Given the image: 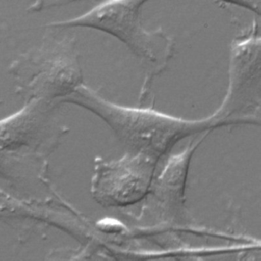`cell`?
<instances>
[{
    "mask_svg": "<svg viewBox=\"0 0 261 261\" xmlns=\"http://www.w3.org/2000/svg\"><path fill=\"white\" fill-rule=\"evenodd\" d=\"M229 84L221 107L213 117L228 123H259L260 108V34L253 21L230 44Z\"/></svg>",
    "mask_w": 261,
    "mask_h": 261,
    "instance_id": "5b68a950",
    "label": "cell"
},
{
    "mask_svg": "<svg viewBox=\"0 0 261 261\" xmlns=\"http://www.w3.org/2000/svg\"><path fill=\"white\" fill-rule=\"evenodd\" d=\"M158 160L126 152L116 160L97 157L91 180L93 198L105 207L133 205L147 196Z\"/></svg>",
    "mask_w": 261,
    "mask_h": 261,
    "instance_id": "8992f818",
    "label": "cell"
},
{
    "mask_svg": "<svg viewBox=\"0 0 261 261\" xmlns=\"http://www.w3.org/2000/svg\"><path fill=\"white\" fill-rule=\"evenodd\" d=\"M18 219H20L19 216L8 205L4 203H0V220L8 223V221L18 220Z\"/></svg>",
    "mask_w": 261,
    "mask_h": 261,
    "instance_id": "9c48e42d",
    "label": "cell"
},
{
    "mask_svg": "<svg viewBox=\"0 0 261 261\" xmlns=\"http://www.w3.org/2000/svg\"><path fill=\"white\" fill-rule=\"evenodd\" d=\"M60 103H71L99 116L129 153H141L159 160L179 140L221 126L214 117L188 120L151 107H128L109 102L82 84Z\"/></svg>",
    "mask_w": 261,
    "mask_h": 261,
    "instance_id": "6da1fadb",
    "label": "cell"
},
{
    "mask_svg": "<svg viewBox=\"0 0 261 261\" xmlns=\"http://www.w3.org/2000/svg\"><path fill=\"white\" fill-rule=\"evenodd\" d=\"M56 106L31 99L0 119V179L14 186L53 152L65 133L54 117Z\"/></svg>",
    "mask_w": 261,
    "mask_h": 261,
    "instance_id": "7a4b0ae2",
    "label": "cell"
},
{
    "mask_svg": "<svg viewBox=\"0 0 261 261\" xmlns=\"http://www.w3.org/2000/svg\"><path fill=\"white\" fill-rule=\"evenodd\" d=\"M8 72L14 92L24 101L41 99L59 104L83 84L75 40L69 37L48 39L20 54L10 63Z\"/></svg>",
    "mask_w": 261,
    "mask_h": 261,
    "instance_id": "277c9868",
    "label": "cell"
},
{
    "mask_svg": "<svg viewBox=\"0 0 261 261\" xmlns=\"http://www.w3.org/2000/svg\"><path fill=\"white\" fill-rule=\"evenodd\" d=\"M202 142H192L181 153L171 156L157 177L154 186L151 185L148 193L156 200L160 208L168 215L178 214L185 202V185L194 151Z\"/></svg>",
    "mask_w": 261,
    "mask_h": 261,
    "instance_id": "52a82bcc",
    "label": "cell"
},
{
    "mask_svg": "<svg viewBox=\"0 0 261 261\" xmlns=\"http://www.w3.org/2000/svg\"><path fill=\"white\" fill-rule=\"evenodd\" d=\"M83 1H88V0H32V3L28 6L27 10L29 12H40L47 9L61 7L71 3H77ZM90 1H101V0H90ZM213 1L239 6L241 8L247 9L255 13L257 16L260 15L261 0H213Z\"/></svg>",
    "mask_w": 261,
    "mask_h": 261,
    "instance_id": "ba28073f",
    "label": "cell"
},
{
    "mask_svg": "<svg viewBox=\"0 0 261 261\" xmlns=\"http://www.w3.org/2000/svg\"><path fill=\"white\" fill-rule=\"evenodd\" d=\"M151 0H101L87 12L66 20L47 24L52 29L87 28L108 34L149 64L151 71L145 84L160 73L172 57L174 41L161 29L148 31L142 22L144 5Z\"/></svg>",
    "mask_w": 261,
    "mask_h": 261,
    "instance_id": "3957f363",
    "label": "cell"
}]
</instances>
